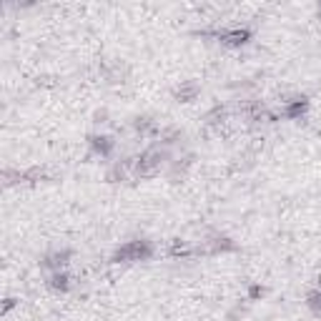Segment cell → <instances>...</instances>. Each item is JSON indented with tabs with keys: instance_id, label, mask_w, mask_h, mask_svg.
I'll return each mask as SVG.
<instances>
[{
	"instance_id": "obj_4",
	"label": "cell",
	"mask_w": 321,
	"mask_h": 321,
	"mask_svg": "<svg viewBox=\"0 0 321 321\" xmlns=\"http://www.w3.org/2000/svg\"><path fill=\"white\" fill-rule=\"evenodd\" d=\"M93 146H96V150H98V153H103V156H106V153L113 148V140H110L108 136H96V138H93Z\"/></svg>"
},
{
	"instance_id": "obj_5",
	"label": "cell",
	"mask_w": 321,
	"mask_h": 321,
	"mask_svg": "<svg viewBox=\"0 0 321 321\" xmlns=\"http://www.w3.org/2000/svg\"><path fill=\"white\" fill-rule=\"evenodd\" d=\"M308 306L316 308V311H321V288H316L314 294H308Z\"/></svg>"
},
{
	"instance_id": "obj_2",
	"label": "cell",
	"mask_w": 321,
	"mask_h": 321,
	"mask_svg": "<svg viewBox=\"0 0 321 321\" xmlns=\"http://www.w3.org/2000/svg\"><path fill=\"white\" fill-rule=\"evenodd\" d=\"M218 38H221L224 43H228V46H241V43H246V40L251 38V33H248L246 28H234V30L218 33Z\"/></svg>"
},
{
	"instance_id": "obj_1",
	"label": "cell",
	"mask_w": 321,
	"mask_h": 321,
	"mask_svg": "<svg viewBox=\"0 0 321 321\" xmlns=\"http://www.w3.org/2000/svg\"><path fill=\"white\" fill-rule=\"evenodd\" d=\"M153 254V248H150V244L148 241H130V244H126V246H120L118 251H116V256H113V261H143V258H148Z\"/></svg>"
},
{
	"instance_id": "obj_3",
	"label": "cell",
	"mask_w": 321,
	"mask_h": 321,
	"mask_svg": "<svg viewBox=\"0 0 321 321\" xmlns=\"http://www.w3.org/2000/svg\"><path fill=\"white\" fill-rule=\"evenodd\" d=\"M50 286L56 291H66L68 288V274L66 271H53L50 274Z\"/></svg>"
}]
</instances>
